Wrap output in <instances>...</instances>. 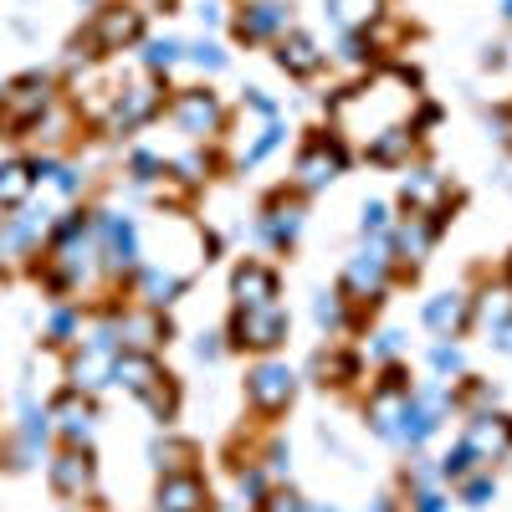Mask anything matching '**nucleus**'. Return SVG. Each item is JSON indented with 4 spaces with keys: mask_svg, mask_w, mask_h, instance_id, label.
<instances>
[{
    "mask_svg": "<svg viewBox=\"0 0 512 512\" xmlns=\"http://www.w3.org/2000/svg\"><path fill=\"white\" fill-rule=\"evenodd\" d=\"M466 446H472V456H507V451H512V420H507V415H482V420H472Z\"/></svg>",
    "mask_w": 512,
    "mask_h": 512,
    "instance_id": "9d476101",
    "label": "nucleus"
},
{
    "mask_svg": "<svg viewBox=\"0 0 512 512\" xmlns=\"http://www.w3.org/2000/svg\"><path fill=\"white\" fill-rule=\"evenodd\" d=\"M436 369H451V374H456V369H461V354H456V349H436Z\"/></svg>",
    "mask_w": 512,
    "mask_h": 512,
    "instance_id": "58836bf2",
    "label": "nucleus"
},
{
    "mask_svg": "<svg viewBox=\"0 0 512 512\" xmlns=\"http://www.w3.org/2000/svg\"><path fill=\"white\" fill-rule=\"evenodd\" d=\"M175 169H180V180H200V169H205V159H200V154H190V159H180Z\"/></svg>",
    "mask_w": 512,
    "mask_h": 512,
    "instance_id": "4c0bfd02",
    "label": "nucleus"
},
{
    "mask_svg": "<svg viewBox=\"0 0 512 512\" xmlns=\"http://www.w3.org/2000/svg\"><path fill=\"white\" fill-rule=\"evenodd\" d=\"M410 144H415V128L390 123V128H379V134L369 139V159H374V164H400V159L410 154Z\"/></svg>",
    "mask_w": 512,
    "mask_h": 512,
    "instance_id": "a211bd4d",
    "label": "nucleus"
},
{
    "mask_svg": "<svg viewBox=\"0 0 512 512\" xmlns=\"http://www.w3.org/2000/svg\"><path fill=\"white\" fill-rule=\"evenodd\" d=\"M31 190H36V169L26 159H6V164H0V205L21 210Z\"/></svg>",
    "mask_w": 512,
    "mask_h": 512,
    "instance_id": "2eb2a0df",
    "label": "nucleus"
},
{
    "mask_svg": "<svg viewBox=\"0 0 512 512\" xmlns=\"http://www.w3.org/2000/svg\"><path fill=\"white\" fill-rule=\"evenodd\" d=\"M103 374H113V359L103 349H88V354L72 364V384H77V390H98Z\"/></svg>",
    "mask_w": 512,
    "mask_h": 512,
    "instance_id": "4be33fe9",
    "label": "nucleus"
},
{
    "mask_svg": "<svg viewBox=\"0 0 512 512\" xmlns=\"http://www.w3.org/2000/svg\"><path fill=\"white\" fill-rule=\"evenodd\" d=\"M374 512H395V502H374Z\"/></svg>",
    "mask_w": 512,
    "mask_h": 512,
    "instance_id": "c03bdc74",
    "label": "nucleus"
},
{
    "mask_svg": "<svg viewBox=\"0 0 512 512\" xmlns=\"http://www.w3.org/2000/svg\"><path fill=\"white\" fill-rule=\"evenodd\" d=\"M159 113V88H128L118 103H113V128H139V123H149Z\"/></svg>",
    "mask_w": 512,
    "mask_h": 512,
    "instance_id": "f8f14e48",
    "label": "nucleus"
},
{
    "mask_svg": "<svg viewBox=\"0 0 512 512\" xmlns=\"http://www.w3.org/2000/svg\"><path fill=\"white\" fill-rule=\"evenodd\" d=\"M241 492L262 497V492H267V477H262V472H256V466H251V472H241Z\"/></svg>",
    "mask_w": 512,
    "mask_h": 512,
    "instance_id": "c9c22d12",
    "label": "nucleus"
},
{
    "mask_svg": "<svg viewBox=\"0 0 512 512\" xmlns=\"http://www.w3.org/2000/svg\"><path fill=\"white\" fill-rule=\"evenodd\" d=\"M169 113H175V128H180V134H190V139L216 134V128H221V103H216V93H200V88L180 93Z\"/></svg>",
    "mask_w": 512,
    "mask_h": 512,
    "instance_id": "20e7f679",
    "label": "nucleus"
},
{
    "mask_svg": "<svg viewBox=\"0 0 512 512\" xmlns=\"http://www.w3.org/2000/svg\"><path fill=\"white\" fill-rule=\"evenodd\" d=\"M154 169H159L154 154H134V180H154Z\"/></svg>",
    "mask_w": 512,
    "mask_h": 512,
    "instance_id": "e433bc0d",
    "label": "nucleus"
},
{
    "mask_svg": "<svg viewBox=\"0 0 512 512\" xmlns=\"http://www.w3.org/2000/svg\"><path fill=\"white\" fill-rule=\"evenodd\" d=\"M144 62H149V72H164V67H175L180 62V41H149V52H144Z\"/></svg>",
    "mask_w": 512,
    "mask_h": 512,
    "instance_id": "cd10ccee",
    "label": "nucleus"
},
{
    "mask_svg": "<svg viewBox=\"0 0 512 512\" xmlns=\"http://www.w3.org/2000/svg\"><path fill=\"white\" fill-rule=\"evenodd\" d=\"M492 497V482H466V502H487Z\"/></svg>",
    "mask_w": 512,
    "mask_h": 512,
    "instance_id": "a19ab883",
    "label": "nucleus"
},
{
    "mask_svg": "<svg viewBox=\"0 0 512 512\" xmlns=\"http://www.w3.org/2000/svg\"><path fill=\"white\" fill-rule=\"evenodd\" d=\"M482 323H487V328H497V333H502V328H512V292H507V287H497V292H487V297H482Z\"/></svg>",
    "mask_w": 512,
    "mask_h": 512,
    "instance_id": "a878e982",
    "label": "nucleus"
},
{
    "mask_svg": "<svg viewBox=\"0 0 512 512\" xmlns=\"http://www.w3.org/2000/svg\"><path fill=\"white\" fill-rule=\"evenodd\" d=\"M318 323H328V328L344 323V303H338V292H323L318 297Z\"/></svg>",
    "mask_w": 512,
    "mask_h": 512,
    "instance_id": "7c9ffc66",
    "label": "nucleus"
},
{
    "mask_svg": "<svg viewBox=\"0 0 512 512\" xmlns=\"http://www.w3.org/2000/svg\"><path fill=\"white\" fill-rule=\"evenodd\" d=\"M139 282H144V297H149V308H164V303H175V292L185 287V277H180V272H154V267H149V272H144Z\"/></svg>",
    "mask_w": 512,
    "mask_h": 512,
    "instance_id": "5701e85b",
    "label": "nucleus"
},
{
    "mask_svg": "<svg viewBox=\"0 0 512 512\" xmlns=\"http://www.w3.org/2000/svg\"><path fill=\"white\" fill-rule=\"evenodd\" d=\"M441 195H446V185L431 175V169H415V175L405 180V205H410V210H431Z\"/></svg>",
    "mask_w": 512,
    "mask_h": 512,
    "instance_id": "aec40b11",
    "label": "nucleus"
},
{
    "mask_svg": "<svg viewBox=\"0 0 512 512\" xmlns=\"http://www.w3.org/2000/svg\"><path fill=\"white\" fill-rule=\"evenodd\" d=\"M466 318H472V303H466L461 292H441L436 303L425 308V323H431L436 333H446V338H451V333H461V328H466Z\"/></svg>",
    "mask_w": 512,
    "mask_h": 512,
    "instance_id": "dca6fc26",
    "label": "nucleus"
},
{
    "mask_svg": "<svg viewBox=\"0 0 512 512\" xmlns=\"http://www.w3.org/2000/svg\"><path fill=\"white\" fill-rule=\"evenodd\" d=\"M328 11H333L338 26L359 31V26H369V21L379 16V0H328Z\"/></svg>",
    "mask_w": 512,
    "mask_h": 512,
    "instance_id": "b1692460",
    "label": "nucleus"
},
{
    "mask_svg": "<svg viewBox=\"0 0 512 512\" xmlns=\"http://www.w3.org/2000/svg\"><path fill=\"white\" fill-rule=\"evenodd\" d=\"M139 31H144V16H139L134 6H103V11L93 16L88 41H93L98 52H123L128 41H139Z\"/></svg>",
    "mask_w": 512,
    "mask_h": 512,
    "instance_id": "f03ea898",
    "label": "nucleus"
},
{
    "mask_svg": "<svg viewBox=\"0 0 512 512\" xmlns=\"http://www.w3.org/2000/svg\"><path fill=\"white\" fill-rule=\"evenodd\" d=\"M195 354H200V359H216V354H221V344H216V338H200Z\"/></svg>",
    "mask_w": 512,
    "mask_h": 512,
    "instance_id": "79ce46f5",
    "label": "nucleus"
},
{
    "mask_svg": "<svg viewBox=\"0 0 512 512\" xmlns=\"http://www.w3.org/2000/svg\"><path fill=\"white\" fill-rule=\"evenodd\" d=\"M415 502H420V512H441V497H436V492H420Z\"/></svg>",
    "mask_w": 512,
    "mask_h": 512,
    "instance_id": "37998d69",
    "label": "nucleus"
},
{
    "mask_svg": "<svg viewBox=\"0 0 512 512\" xmlns=\"http://www.w3.org/2000/svg\"><path fill=\"white\" fill-rule=\"evenodd\" d=\"M472 461H477L472 446H456V451L441 461V472H446V477H466V472H472Z\"/></svg>",
    "mask_w": 512,
    "mask_h": 512,
    "instance_id": "c756f323",
    "label": "nucleus"
},
{
    "mask_svg": "<svg viewBox=\"0 0 512 512\" xmlns=\"http://www.w3.org/2000/svg\"><path fill=\"white\" fill-rule=\"evenodd\" d=\"M364 231H384V205H369L364 210Z\"/></svg>",
    "mask_w": 512,
    "mask_h": 512,
    "instance_id": "ea45409f",
    "label": "nucleus"
},
{
    "mask_svg": "<svg viewBox=\"0 0 512 512\" xmlns=\"http://www.w3.org/2000/svg\"><path fill=\"white\" fill-rule=\"evenodd\" d=\"M262 512H303V507H297V497H292V492H272V497L262 502Z\"/></svg>",
    "mask_w": 512,
    "mask_h": 512,
    "instance_id": "f704fd0d",
    "label": "nucleus"
},
{
    "mask_svg": "<svg viewBox=\"0 0 512 512\" xmlns=\"http://www.w3.org/2000/svg\"><path fill=\"white\" fill-rule=\"evenodd\" d=\"M52 420H57V431L72 441V446H82L93 436V410H88V400H77V395H62L57 405H52Z\"/></svg>",
    "mask_w": 512,
    "mask_h": 512,
    "instance_id": "ddd939ff",
    "label": "nucleus"
},
{
    "mask_svg": "<svg viewBox=\"0 0 512 512\" xmlns=\"http://www.w3.org/2000/svg\"><path fill=\"white\" fill-rule=\"evenodd\" d=\"M0 103H6V113H11L16 123H36L41 113L52 108V82L41 77V72H31V77L11 82V88L0 93Z\"/></svg>",
    "mask_w": 512,
    "mask_h": 512,
    "instance_id": "39448f33",
    "label": "nucleus"
},
{
    "mask_svg": "<svg viewBox=\"0 0 512 512\" xmlns=\"http://www.w3.org/2000/svg\"><path fill=\"white\" fill-rule=\"evenodd\" d=\"M231 333H236V344H251V349H277L282 338H287V313H282L277 303H267V308H241V313H236V323H231Z\"/></svg>",
    "mask_w": 512,
    "mask_h": 512,
    "instance_id": "f257e3e1",
    "label": "nucleus"
},
{
    "mask_svg": "<svg viewBox=\"0 0 512 512\" xmlns=\"http://www.w3.org/2000/svg\"><path fill=\"white\" fill-rule=\"evenodd\" d=\"M338 169H344V144H338V139H313L303 149V159H297V175H303L308 190L323 185V180H333Z\"/></svg>",
    "mask_w": 512,
    "mask_h": 512,
    "instance_id": "0eeeda50",
    "label": "nucleus"
},
{
    "mask_svg": "<svg viewBox=\"0 0 512 512\" xmlns=\"http://www.w3.org/2000/svg\"><path fill=\"white\" fill-rule=\"evenodd\" d=\"M205 507V487L195 472H169L159 482V512H200Z\"/></svg>",
    "mask_w": 512,
    "mask_h": 512,
    "instance_id": "1a4fd4ad",
    "label": "nucleus"
},
{
    "mask_svg": "<svg viewBox=\"0 0 512 512\" xmlns=\"http://www.w3.org/2000/svg\"><path fill=\"white\" fill-rule=\"evenodd\" d=\"M277 139H282V128H277V123H267V128H262V139H256V144L246 149V159H241V164H262V159L277 149Z\"/></svg>",
    "mask_w": 512,
    "mask_h": 512,
    "instance_id": "c85d7f7f",
    "label": "nucleus"
},
{
    "mask_svg": "<svg viewBox=\"0 0 512 512\" xmlns=\"http://www.w3.org/2000/svg\"><path fill=\"white\" fill-rule=\"evenodd\" d=\"M277 62H282V67H287L292 77H313V72L323 67V52L313 47L308 36H287L282 47H277Z\"/></svg>",
    "mask_w": 512,
    "mask_h": 512,
    "instance_id": "f3484780",
    "label": "nucleus"
},
{
    "mask_svg": "<svg viewBox=\"0 0 512 512\" xmlns=\"http://www.w3.org/2000/svg\"><path fill=\"white\" fill-rule=\"evenodd\" d=\"M384 272H390V256H384V251L374 246V251H364L359 262L349 267L344 287H349V292H359V297H379V287H384Z\"/></svg>",
    "mask_w": 512,
    "mask_h": 512,
    "instance_id": "4468645a",
    "label": "nucleus"
},
{
    "mask_svg": "<svg viewBox=\"0 0 512 512\" xmlns=\"http://www.w3.org/2000/svg\"><path fill=\"white\" fill-rule=\"evenodd\" d=\"M400 251H410V256H425L431 251V241H436V221H420V216H410V226H400Z\"/></svg>",
    "mask_w": 512,
    "mask_h": 512,
    "instance_id": "393cba45",
    "label": "nucleus"
},
{
    "mask_svg": "<svg viewBox=\"0 0 512 512\" xmlns=\"http://www.w3.org/2000/svg\"><path fill=\"white\" fill-rule=\"evenodd\" d=\"M52 487H57L62 497H82V492L93 487V461L82 456L77 446H72V451H62V456L52 461Z\"/></svg>",
    "mask_w": 512,
    "mask_h": 512,
    "instance_id": "9b49d317",
    "label": "nucleus"
},
{
    "mask_svg": "<svg viewBox=\"0 0 512 512\" xmlns=\"http://www.w3.org/2000/svg\"><path fill=\"white\" fill-rule=\"evenodd\" d=\"M292 390H297V384H292L287 364H256V369L246 374V395H251V405H256V410H267V415L287 410Z\"/></svg>",
    "mask_w": 512,
    "mask_h": 512,
    "instance_id": "7ed1b4c3",
    "label": "nucleus"
},
{
    "mask_svg": "<svg viewBox=\"0 0 512 512\" xmlns=\"http://www.w3.org/2000/svg\"><path fill=\"white\" fill-rule=\"evenodd\" d=\"M277 26H282V6H251V11L236 21L241 41H262V36H272Z\"/></svg>",
    "mask_w": 512,
    "mask_h": 512,
    "instance_id": "412c9836",
    "label": "nucleus"
},
{
    "mask_svg": "<svg viewBox=\"0 0 512 512\" xmlns=\"http://www.w3.org/2000/svg\"><path fill=\"white\" fill-rule=\"evenodd\" d=\"M113 379L123 384V390H134L139 400H149L169 374H159V364H154L149 354H139V349H134V354H118V359H113Z\"/></svg>",
    "mask_w": 512,
    "mask_h": 512,
    "instance_id": "423d86ee",
    "label": "nucleus"
},
{
    "mask_svg": "<svg viewBox=\"0 0 512 512\" xmlns=\"http://www.w3.org/2000/svg\"><path fill=\"white\" fill-rule=\"evenodd\" d=\"M297 226H303V210H297V205H277L272 221H267V236H272V241H292Z\"/></svg>",
    "mask_w": 512,
    "mask_h": 512,
    "instance_id": "bb28decb",
    "label": "nucleus"
},
{
    "mask_svg": "<svg viewBox=\"0 0 512 512\" xmlns=\"http://www.w3.org/2000/svg\"><path fill=\"white\" fill-rule=\"evenodd\" d=\"M118 333H123L128 344H134V349L144 354V349H154V344H159V338H164L169 328H164V323H159L154 313H128V318L118 323Z\"/></svg>",
    "mask_w": 512,
    "mask_h": 512,
    "instance_id": "6ab92c4d",
    "label": "nucleus"
},
{
    "mask_svg": "<svg viewBox=\"0 0 512 512\" xmlns=\"http://www.w3.org/2000/svg\"><path fill=\"white\" fill-rule=\"evenodd\" d=\"M231 292H236V303H241V308H267L272 297H277V272L262 267V262H246V267H236Z\"/></svg>",
    "mask_w": 512,
    "mask_h": 512,
    "instance_id": "6e6552de",
    "label": "nucleus"
},
{
    "mask_svg": "<svg viewBox=\"0 0 512 512\" xmlns=\"http://www.w3.org/2000/svg\"><path fill=\"white\" fill-rule=\"evenodd\" d=\"M72 328H77V313H72V308H57V313H52V338L62 344V338H67Z\"/></svg>",
    "mask_w": 512,
    "mask_h": 512,
    "instance_id": "72a5a7b5",
    "label": "nucleus"
},
{
    "mask_svg": "<svg viewBox=\"0 0 512 512\" xmlns=\"http://www.w3.org/2000/svg\"><path fill=\"white\" fill-rule=\"evenodd\" d=\"M369 57H374V47H369V41L354 31V36L344 41V62H369Z\"/></svg>",
    "mask_w": 512,
    "mask_h": 512,
    "instance_id": "473e14b6",
    "label": "nucleus"
},
{
    "mask_svg": "<svg viewBox=\"0 0 512 512\" xmlns=\"http://www.w3.org/2000/svg\"><path fill=\"white\" fill-rule=\"evenodd\" d=\"M190 57H195V62H200V67H205V72H221V67H226V57H221V52H216V47H210V41H200V47H195V52H190Z\"/></svg>",
    "mask_w": 512,
    "mask_h": 512,
    "instance_id": "2f4dec72",
    "label": "nucleus"
}]
</instances>
